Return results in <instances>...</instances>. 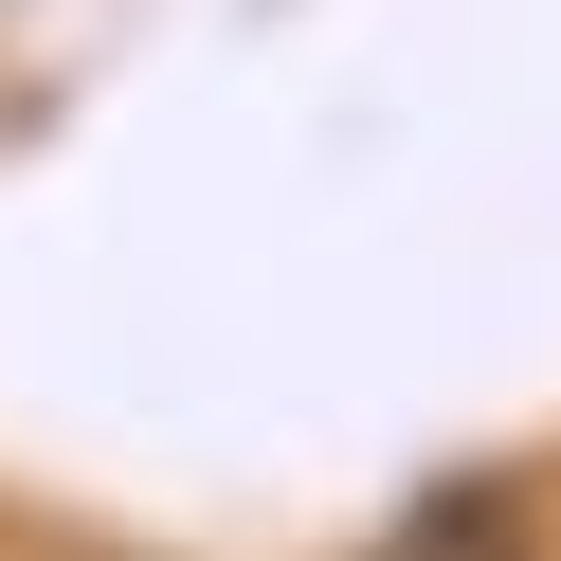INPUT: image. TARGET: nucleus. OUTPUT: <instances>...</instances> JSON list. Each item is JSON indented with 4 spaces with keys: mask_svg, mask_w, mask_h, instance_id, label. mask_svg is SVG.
<instances>
[{
    "mask_svg": "<svg viewBox=\"0 0 561 561\" xmlns=\"http://www.w3.org/2000/svg\"><path fill=\"white\" fill-rule=\"evenodd\" d=\"M399 561H507V543H489V525H435V543H399Z\"/></svg>",
    "mask_w": 561,
    "mask_h": 561,
    "instance_id": "1",
    "label": "nucleus"
}]
</instances>
